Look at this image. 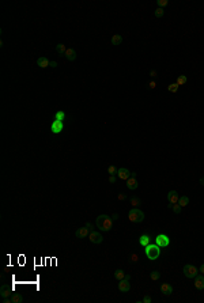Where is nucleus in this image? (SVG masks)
Masks as SVG:
<instances>
[{"label":"nucleus","instance_id":"36","mask_svg":"<svg viewBox=\"0 0 204 303\" xmlns=\"http://www.w3.org/2000/svg\"><path fill=\"white\" fill-rule=\"evenodd\" d=\"M125 198H127V195H125V193H120V195L117 196V200H120V201H124Z\"/></svg>","mask_w":204,"mask_h":303},{"label":"nucleus","instance_id":"14","mask_svg":"<svg viewBox=\"0 0 204 303\" xmlns=\"http://www.w3.org/2000/svg\"><path fill=\"white\" fill-rule=\"evenodd\" d=\"M161 291H162V294L165 296H169L173 294V287L169 283H163V284H161Z\"/></svg>","mask_w":204,"mask_h":303},{"label":"nucleus","instance_id":"34","mask_svg":"<svg viewBox=\"0 0 204 303\" xmlns=\"http://www.w3.org/2000/svg\"><path fill=\"white\" fill-rule=\"evenodd\" d=\"M129 260H131V262H137V261H139V257H137L136 254H131L129 256Z\"/></svg>","mask_w":204,"mask_h":303},{"label":"nucleus","instance_id":"15","mask_svg":"<svg viewBox=\"0 0 204 303\" xmlns=\"http://www.w3.org/2000/svg\"><path fill=\"white\" fill-rule=\"evenodd\" d=\"M167 200H169V202H171V204H177L178 200H180V196H178V193L176 190H170L167 193Z\"/></svg>","mask_w":204,"mask_h":303},{"label":"nucleus","instance_id":"17","mask_svg":"<svg viewBox=\"0 0 204 303\" xmlns=\"http://www.w3.org/2000/svg\"><path fill=\"white\" fill-rule=\"evenodd\" d=\"M49 64H50V61H49L46 57H38L37 59V65L40 68H46V67H49Z\"/></svg>","mask_w":204,"mask_h":303},{"label":"nucleus","instance_id":"2","mask_svg":"<svg viewBox=\"0 0 204 303\" xmlns=\"http://www.w3.org/2000/svg\"><path fill=\"white\" fill-rule=\"evenodd\" d=\"M144 251H146V256L149 260H156L159 258L161 256V247L156 245V243H150L147 246L144 247Z\"/></svg>","mask_w":204,"mask_h":303},{"label":"nucleus","instance_id":"20","mask_svg":"<svg viewBox=\"0 0 204 303\" xmlns=\"http://www.w3.org/2000/svg\"><path fill=\"white\" fill-rule=\"evenodd\" d=\"M129 201H131V205L134 207V208H137V207L141 204V200L137 197V196H132V197L129 198Z\"/></svg>","mask_w":204,"mask_h":303},{"label":"nucleus","instance_id":"7","mask_svg":"<svg viewBox=\"0 0 204 303\" xmlns=\"http://www.w3.org/2000/svg\"><path fill=\"white\" fill-rule=\"evenodd\" d=\"M127 188L131 190H135L139 188V182H137V174L136 173H131V177L127 180Z\"/></svg>","mask_w":204,"mask_h":303},{"label":"nucleus","instance_id":"23","mask_svg":"<svg viewBox=\"0 0 204 303\" xmlns=\"http://www.w3.org/2000/svg\"><path fill=\"white\" fill-rule=\"evenodd\" d=\"M11 300H12V303H22L23 302V296L21 295V294H12L11 295Z\"/></svg>","mask_w":204,"mask_h":303},{"label":"nucleus","instance_id":"5","mask_svg":"<svg viewBox=\"0 0 204 303\" xmlns=\"http://www.w3.org/2000/svg\"><path fill=\"white\" fill-rule=\"evenodd\" d=\"M155 243L159 247H167L170 245V238L166 235V234H158L155 236Z\"/></svg>","mask_w":204,"mask_h":303},{"label":"nucleus","instance_id":"16","mask_svg":"<svg viewBox=\"0 0 204 303\" xmlns=\"http://www.w3.org/2000/svg\"><path fill=\"white\" fill-rule=\"evenodd\" d=\"M65 59H67L68 61H75L76 60V52H75V49H72V48H70V49H67V52H65Z\"/></svg>","mask_w":204,"mask_h":303},{"label":"nucleus","instance_id":"6","mask_svg":"<svg viewBox=\"0 0 204 303\" xmlns=\"http://www.w3.org/2000/svg\"><path fill=\"white\" fill-rule=\"evenodd\" d=\"M129 280H131V276L129 275H127L122 280H120V283H119V291L120 292H128L131 290V284H129Z\"/></svg>","mask_w":204,"mask_h":303},{"label":"nucleus","instance_id":"9","mask_svg":"<svg viewBox=\"0 0 204 303\" xmlns=\"http://www.w3.org/2000/svg\"><path fill=\"white\" fill-rule=\"evenodd\" d=\"M63 129H64V122H63V121L55 120L52 122V125H50V131H52V133H55V135L60 133V132H63Z\"/></svg>","mask_w":204,"mask_h":303},{"label":"nucleus","instance_id":"8","mask_svg":"<svg viewBox=\"0 0 204 303\" xmlns=\"http://www.w3.org/2000/svg\"><path fill=\"white\" fill-rule=\"evenodd\" d=\"M89 239L91 243H95V245H100V243H102V241H104V236H102V234L98 231H91L89 234Z\"/></svg>","mask_w":204,"mask_h":303},{"label":"nucleus","instance_id":"22","mask_svg":"<svg viewBox=\"0 0 204 303\" xmlns=\"http://www.w3.org/2000/svg\"><path fill=\"white\" fill-rule=\"evenodd\" d=\"M125 276H127V275H125V272H124L122 269H116V272H114V279H116V280L120 281V280H122Z\"/></svg>","mask_w":204,"mask_h":303},{"label":"nucleus","instance_id":"32","mask_svg":"<svg viewBox=\"0 0 204 303\" xmlns=\"http://www.w3.org/2000/svg\"><path fill=\"white\" fill-rule=\"evenodd\" d=\"M156 87V82L155 80H150V82L146 83V88H149V90H154Z\"/></svg>","mask_w":204,"mask_h":303},{"label":"nucleus","instance_id":"30","mask_svg":"<svg viewBox=\"0 0 204 303\" xmlns=\"http://www.w3.org/2000/svg\"><path fill=\"white\" fill-rule=\"evenodd\" d=\"M117 171H119V168L116 167V166H113V165L108 166V173L110 174V176H116V174H117Z\"/></svg>","mask_w":204,"mask_h":303},{"label":"nucleus","instance_id":"21","mask_svg":"<svg viewBox=\"0 0 204 303\" xmlns=\"http://www.w3.org/2000/svg\"><path fill=\"white\" fill-rule=\"evenodd\" d=\"M56 52L59 53L60 56H64L65 52H67V48H65L64 44H57V45H56Z\"/></svg>","mask_w":204,"mask_h":303},{"label":"nucleus","instance_id":"41","mask_svg":"<svg viewBox=\"0 0 204 303\" xmlns=\"http://www.w3.org/2000/svg\"><path fill=\"white\" fill-rule=\"evenodd\" d=\"M109 182H110V183H116V177H114V176H110V177H109Z\"/></svg>","mask_w":204,"mask_h":303},{"label":"nucleus","instance_id":"29","mask_svg":"<svg viewBox=\"0 0 204 303\" xmlns=\"http://www.w3.org/2000/svg\"><path fill=\"white\" fill-rule=\"evenodd\" d=\"M154 15H155V18L161 19L163 15H165V10H163V8H159V7H158V8L155 10V12H154Z\"/></svg>","mask_w":204,"mask_h":303},{"label":"nucleus","instance_id":"31","mask_svg":"<svg viewBox=\"0 0 204 303\" xmlns=\"http://www.w3.org/2000/svg\"><path fill=\"white\" fill-rule=\"evenodd\" d=\"M171 210H173V212H174V213H177V215H178V213H181L182 207L177 202V204H173V207H171Z\"/></svg>","mask_w":204,"mask_h":303},{"label":"nucleus","instance_id":"43","mask_svg":"<svg viewBox=\"0 0 204 303\" xmlns=\"http://www.w3.org/2000/svg\"><path fill=\"white\" fill-rule=\"evenodd\" d=\"M199 182H200V185H201V186H204V177H201V178H200V181H199Z\"/></svg>","mask_w":204,"mask_h":303},{"label":"nucleus","instance_id":"18","mask_svg":"<svg viewBox=\"0 0 204 303\" xmlns=\"http://www.w3.org/2000/svg\"><path fill=\"white\" fill-rule=\"evenodd\" d=\"M110 42H112V45L119 46V45H121V44H122V37L120 35V34H114V35L112 37Z\"/></svg>","mask_w":204,"mask_h":303},{"label":"nucleus","instance_id":"26","mask_svg":"<svg viewBox=\"0 0 204 303\" xmlns=\"http://www.w3.org/2000/svg\"><path fill=\"white\" fill-rule=\"evenodd\" d=\"M64 118H65V113H64L63 110H57V112L55 113V120L64 121Z\"/></svg>","mask_w":204,"mask_h":303},{"label":"nucleus","instance_id":"38","mask_svg":"<svg viewBox=\"0 0 204 303\" xmlns=\"http://www.w3.org/2000/svg\"><path fill=\"white\" fill-rule=\"evenodd\" d=\"M86 226L89 227L90 232H91V231H94V224H93V223H90V222H87V223H86Z\"/></svg>","mask_w":204,"mask_h":303},{"label":"nucleus","instance_id":"19","mask_svg":"<svg viewBox=\"0 0 204 303\" xmlns=\"http://www.w3.org/2000/svg\"><path fill=\"white\" fill-rule=\"evenodd\" d=\"M139 243H140L143 247H146L147 245H150V235H147V234H143V235L139 238Z\"/></svg>","mask_w":204,"mask_h":303},{"label":"nucleus","instance_id":"27","mask_svg":"<svg viewBox=\"0 0 204 303\" xmlns=\"http://www.w3.org/2000/svg\"><path fill=\"white\" fill-rule=\"evenodd\" d=\"M178 88H180V86H178L177 83H170V84L167 86V91H169V93H177Z\"/></svg>","mask_w":204,"mask_h":303},{"label":"nucleus","instance_id":"35","mask_svg":"<svg viewBox=\"0 0 204 303\" xmlns=\"http://www.w3.org/2000/svg\"><path fill=\"white\" fill-rule=\"evenodd\" d=\"M143 303H151L152 302V299H151V296H149V295H146L144 298H143V300H141Z\"/></svg>","mask_w":204,"mask_h":303},{"label":"nucleus","instance_id":"12","mask_svg":"<svg viewBox=\"0 0 204 303\" xmlns=\"http://www.w3.org/2000/svg\"><path fill=\"white\" fill-rule=\"evenodd\" d=\"M195 288L196 290H199V291H201V290H204V275L201 273V275H197L196 277H195Z\"/></svg>","mask_w":204,"mask_h":303},{"label":"nucleus","instance_id":"4","mask_svg":"<svg viewBox=\"0 0 204 303\" xmlns=\"http://www.w3.org/2000/svg\"><path fill=\"white\" fill-rule=\"evenodd\" d=\"M182 272H184L185 277H188V279H195V277L199 275V269H197L195 265H190V264H186V265L182 268Z\"/></svg>","mask_w":204,"mask_h":303},{"label":"nucleus","instance_id":"39","mask_svg":"<svg viewBox=\"0 0 204 303\" xmlns=\"http://www.w3.org/2000/svg\"><path fill=\"white\" fill-rule=\"evenodd\" d=\"M57 65H59V64H57V61H55V60H52L50 64H49V67H52V68H57Z\"/></svg>","mask_w":204,"mask_h":303},{"label":"nucleus","instance_id":"1","mask_svg":"<svg viewBox=\"0 0 204 303\" xmlns=\"http://www.w3.org/2000/svg\"><path fill=\"white\" fill-rule=\"evenodd\" d=\"M95 224L97 227L100 228L101 231H110L112 227H113V220H112V217L108 216V215H100V216H97V220H95Z\"/></svg>","mask_w":204,"mask_h":303},{"label":"nucleus","instance_id":"28","mask_svg":"<svg viewBox=\"0 0 204 303\" xmlns=\"http://www.w3.org/2000/svg\"><path fill=\"white\" fill-rule=\"evenodd\" d=\"M150 279L151 280H159L161 279V272H158V270H152L151 273H150Z\"/></svg>","mask_w":204,"mask_h":303},{"label":"nucleus","instance_id":"3","mask_svg":"<svg viewBox=\"0 0 204 303\" xmlns=\"http://www.w3.org/2000/svg\"><path fill=\"white\" fill-rule=\"evenodd\" d=\"M128 217H129V220L132 223H141L144 220V212L141 210H139V208H132L128 212Z\"/></svg>","mask_w":204,"mask_h":303},{"label":"nucleus","instance_id":"33","mask_svg":"<svg viewBox=\"0 0 204 303\" xmlns=\"http://www.w3.org/2000/svg\"><path fill=\"white\" fill-rule=\"evenodd\" d=\"M156 4H158L159 8H165L167 4H169V1H167V0H156Z\"/></svg>","mask_w":204,"mask_h":303},{"label":"nucleus","instance_id":"10","mask_svg":"<svg viewBox=\"0 0 204 303\" xmlns=\"http://www.w3.org/2000/svg\"><path fill=\"white\" fill-rule=\"evenodd\" d=\"M12 294H14V288H12L11 285L3 284L0 287V295H1V298H8V296H11Z\"/></svg>","mask_w":204,"mask_h":303},{"label":"nucleus","instance_id":"37","mask_svg":"<svg viewBox=\"0 0 204 303\" xmlns=\"http://www.w3.org/2000/svg\"><path fill=\"white\" fill-rule=\"evenodd\" d=\"M156 75H158L156 69H151V71H150V78H156Z\"/></svg>","mask_w":204,"mask_h":303},{"label":"nucleus","instance_id":"42","mask_svg":"<svg viewBox=\"0 0 204 303\" xmlns=\"http://www.w3.org/2000/svg\"><path fill=\"white\" fill-rule=\"evenodd\" d=\"M199 272L203 273V275H204V264H201V266H200V269H199Z\"/></svg>","mask_w":204,"mask_h":303},{"label":"nucleus","instance_id":"24","mask_svg":"<svg viewBox=\"0 0 204 303\" xmlns=\"http://www.w3.org/2000/svg\"><path fill=\"white\" fill-rule=\"evenodd\" d=\"M178 204L181 207H186L189 204V197H188V196H181L180 200H178Z\"/></svg>","mask_w":204,"mask_h":303},{"label":"nucleus","instance_id":"11","mask_svg":"<svg viewBox=\"0 0 204 303\" xmlns=\"http://www.w3.org/2000/svg\"><path fill=\"white\" fill-rule=\"evenodd\" d=\"M89 234H90V230L87 226L78 228V230L75 231V236H76V238H80V239H85L86 236H89Z\"/></svg>","mask_w":204,"mask_h":303},{"label":"nucleus","instance_id":"40","mask_svg":"<svg viewBox=\"0 0 204 303\" xmlns=\"http://www.w3.org/2000/svg\"><path fill=\"white\" fill-rule=\"evenodd\" d=\"M119 217H120V216H119V213H113V215H112V220L116 222L117 219H119Z\"/></svg>","mask_w":204,"mask_h":303},{"label":"nucleus","instance_id":"25","mask_svg":"<svg viewBox=\"0 0 204 303\" xmlns=\"http://www.w3.org/2000/svg\"><path fill=\"white\" fill-rule=\"evenodd\" d=\"M186 82H188V78H186L185 75H180L177 78V80H176V83H177L178 86H184Z\"/></svg>","mask_w":204,"mask_h":303},{"label":"nucleus","instance_id":"13","mask_svg":"<svg viewBox=\"0 0 204 303\" xmlns=\"http://www.w3.org/2000/svg\"><path fill=\"white\" fill-rule=\"evenodd\" d=\"M117 177H119L120 180H122V181H127L131 177V171L128 170V168H125V167H120L119 171H117Z\"/></svg>","mask_w":204,"mask_h":303}]
</instances>
